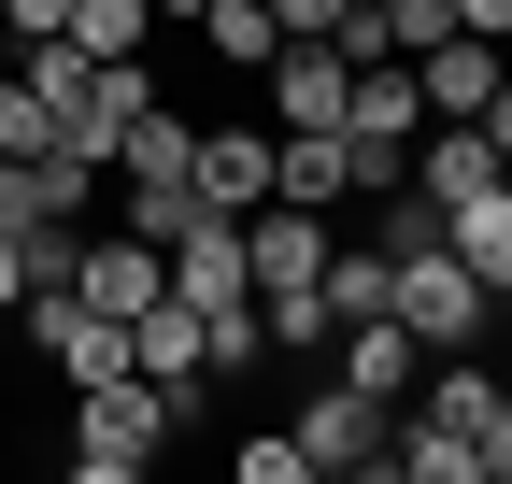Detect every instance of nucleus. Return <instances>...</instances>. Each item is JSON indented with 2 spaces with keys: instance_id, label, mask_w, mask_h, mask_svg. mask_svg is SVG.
Segmentation results:
<instances>
[{
  "instance_id": "nucleus-22",
  "label": "nucleus",
  "mask_w": 512,
  "mask_h": 484,
  "mask_svg": "<svg viewBox=\"0 0 512 484\" xmlns=\"http://www.w3.org/2000/svg\"><path fill=\"white\" fill-rule=\"evenodd\" d=\"M72 29V0H0V43H57Z\"/></svg>"
},
{
  "instance_id": "nucleus-7",
  "label": "nucleus",
  "mask_w": 512,
  "mask_h": 484,
  "mask_svg": "<svg viewBox=\"0 0 512 484\" xmlns=\"http://www.w3.org/2000/svg\"><path fill=\"white\" fill-rule=\"evenodd\" d=\"M413 186H427L441 214L484 200V186H498V129H484V114H427V129H413Z\"/></svg>"
},
{
  "instance_id": "nucleus-12",
  "label": "nucleus",
  "mask_w": 512,
  "mask_h": 484,
  "mask_svg": "<svg viewBox=\"0 0 512 484\" xmlns=\"http://www.w3.org/2000/svg\"><path fill=\"white\" fill-rule=\"evenodd\" d=\"M271 200V129H200V214H256Z\"/></svg>"
},
{
  "instance_id": "nucleus-5",
  "label": "nucleus",
  "mask_w": 512,
  "mask_h": 484,
  "mask_svg": "<svg viewBox=\"0 0 512 484\" xmlns=\"http://www.w3.org/2000/svg\"><path fill=\"white\" fill-rule=\"evenodd\" d=\"M384 428H399V413H384V399H356L342 371H328V385H313V399L285 413V442H299V470H384Z\"/></svg>"
},
{
  "instance_id": "nucleus-18",
  "label": "nucleus",
  "mask_w": 512,
  "mask_h": 484,
  "mask_svg": "<svg viewBox=\"0 0 512 484\" xmlns=\"http://www.w3.org/2000/svg\"><path fill=\"white\" fill-rule=\"evenodd\" d=\"M72 43L86 57H143L157 43V0H72Z\"/></svg>"
},
{
  "instance_id": "nucleus-25",
  "label": "nucleus",
  "mask_w": 512,
  "mask_h": 484,
  "mask_svg": "<svg viewBox=\"0 0 512 484\" xmlns=\"http://www.w3.org/2000/svg\"><path fill=\"white\" fill-rule=\"evenodd\" d=\"M15 299H29V257H15V228H0V314H15Z\"/></svg>"
},
{
  "instance_id": "nucleus-10",
  "label": "nucleus",
  "mask_w": 512,
  "mask_h": 484,
  "mask_svg": "<svg viewBox=\"0 0 512 484\" xmlns=\"http://www.w3.org/2000/svg\"><path fill=\"white\" fill-rule=\"evenodd\" d=\"M171 299H256V271H242V214H200V228H171Z\"/></svg>"
},
{
  "instance_id": "nucleus-14",
  "label": "nucleus",
  "mask_w": 512,
  "mask_h": 484,
  "mask_svg": "<svg viewBox=\"0 0 512 484\" xmlns=\"http://www.w3.org/2000/svg\"><path fill=\"white\" fill-rule=\"evenodd\" d=\"M328 328H356V314H399V257H384V242H328Z\"/></svg>"
},
{
  "instance_id": "nucleus-8",
  "label": "nucleus",
  "mask_w": 512,
  "mask_h": 484,
  "mask_svg": "<svg viewBox=\"0 0 512 484\" xmlns=\"http://www.w3.org/2000/svg\"><path fill=\"white\" fill-rule=\"evenodd\" d=\"M328 371H342L356 399H384V413H399V399H413V371H427V342H413L399 314H356V328H328Z\"/></svg>"
},
{
  "instance_id": "nucleus-1",
  "label": "nucleus",
  "mask_w": 512,
  "mask_h": 484,
  "mask_svg": "<svg viewBox=\"0 0 512 484\" xmlns=\"http://www.w3.org/2000/svg\"><path fill=\"white\" fill-rule=\"evenodd\" d=\"M157 442H171V413H157L143 371L128 385H72V484H143Z\"/></svg>"
},
{
  "instance_id": "nucleus-15",
  "label": "nucleus",
  "mask_w": 512,
  "mask_h": 484,
  "mask_svg": "<svg viewBox=\"0 0 512 484\" xmlns=\"http://www.w3.org/2000/svg\"><path fill=\"white\" fill-rule=\"evenodd\" d=\"M271 0H200V57H228V72H271Z\"/></svg>"
},
{
  "instance_id": "nucleus-20",
  "label": "nucleus",
  "mask_w": 512,
  "mask_h": 484,
  "mask_svg": "<svg viewBox=\"0 0 512 484\" xmlns=\"http://www.w3.org/2000/svg\"><path fill=\"white\" fill-rule=\"evenodd\" d=\"M242 484H313V470H299V442H285V428H256V442H242Z\"/></svg>"
},
{
  "instance_id": "nucleus-3",
  "label": "nucleus",
  "mask_w": 512,
  "mask_h": 484,
  "mask_svg": "<svg viewBox=\"0 0 512 484\" xmlns=\"http://www.w3.org/2000/svg\"><path fill=\"white\" fill-rule=\"evenodd\" d=\"M399 328H413L427 356H456V342H484V328H498V299L470 285L456 242H413V257H399Z\"/></svg>"
},
{
  "instance_id": "nucleus-13",
  "label": "nucleus",
  "mask_w": 512,
  "mask_h": 484,
  "mask_svg": "<svg viewBox=\"0 0 512 484\" xmlns=\"http://www.w3.org/2000/svg\"><path fill=\"white\" fill-rule=\"evenodd\" d=\"M441 242H456V257H470V285H484V299H512V186L456 200V214H441Z\"/></svg>"
},
{
  "instance_id": "nucleus-9",
  "label": "nucleus",
  "mask_w": 512,
  "mask_h": 484,
  "mask_svg": "<svg viewBox=\"0 0 512 484\" xmlns=\"http://www.w3.org/2000/svg\"><path fill=\"white\" fill-rule=\"evenodd\" d=\"M114 186H200V114H185V100H143L128 143H114Z\"/></svg>"
},
{
  "instance_id": "nucleus-17",
  "label": "nucleus",
  "mask_w": 512,
  "mask_h": 484,
  "mask_svg": "<svg viewBox=\"0 0 512 484\" xmlns=\"http://www.w3.org/2000/svg\"><path fill=\"white\" fill-rule=\"evenodd\" d=\"M484 413H498V371H470V342H456V356L427 371V428H456V442H470Z\"/></svg>"
},
{
  "instance_id": "nucleus-6",
  "label": "nucleus",
  "mask_w": 512,
  "mask_h": 484,
  "mask_svg": "<svg viewBox=\"0 0 512 484\" xmlns=\"http://www.w3.org/2000/svg\"><path fill=\"white\" fill-rule=\"evenodd\" d=\"M256 100H271V129H342V100H356V57H342V43H271Z\"/></svg>"
},
{
  "instance_id": "nucleus-26",
  "label": "nucleus",
  "mask_w": 512,
  "mask_h": 484,
  "mask_svg": "<svg viewBox=\"0 0 512 484\" xmlns=\"http://www.w3.org/2000/svg\"><path fill=\"white\" fill-rule=\"evenodd\" d=\"M157 29H200V0H157Z\"/></svg>"
},
{
  "instance_id": "nucleus-16",
  "label": "nucleus",
  "mask_w": 512,
  "mask_h": 484,
  "mask_svg": "<svg viewBox=\"0 0 512 484\" xmlns=\"http://www.w3.org/2000/svg\"><path fill=\"white\" fill-rule=\"evenodd\" d=\"M384 470H399V484H484L470 442H456V428H427V413H413V428H384Z\"/></svg>"
},
{
  "instance_id": "nucleus-24",
  "label": "nucleus",
  "mask_w": 512,
  "mask_h": 484,
  "mask_svg": "<svg viewBox=\"0 0 512 484\" xmlns=\"http://www.w3.org/2000/svg\"><path fill=\"white\" fill-rule=\"evenodd\" d=\"M456 29H484V43H512V0H456Z\"/></svg>"
},
{
  "instance_id": "nucleus-21",
  "label": "nucleus",
  "mask_w": 512,
  "mask_h": 484,
  "mask_svg": "<svg viewBox=\"0 0 512 484\" xmlns=\"http://www.w3.org/2000/svg\"><path fill=\"white\" fill-rule=\"evenodd\" d=\"M470 470H484V484H512V385H498V413L470 428Z\"/></svg>"
},
{
  "instance_id": "nucleus-19",
  "label": "nucleus",
  "mask_w": 512,
  "mask_h": 484,
  "mask_svg": "<svg viewBox=\"0 0 512 484\" xmlns=\"http://www.w3.org/2000/svg\"><path fill=\"white\" fill-rule=\"evenodd\" d=\"M57 143V114H43V86L29 72H0V157H43Z\"/></svg>"
},
{
  "instance_id": "nucleus-23",
  "label": "nucleus",
  "mask_w": 512,
  "mask_h": 484,
  "mask_svg": "<svg viewBox=\"0 0 512 484\" xmlns=\"http://www.w3.org/2000/svg\"><path fill=\"white\" fill-rule=\"evenodd\" d=\"M271 29H285V43H328V29H342V0H271Z\"/></svg>"
},
{
  "instance_id": "nucleus-11",
  "label": "nucleus",
  "mask_w": 512,
  "mask_h": 484,
  "mask_svg": "<svg viewBox=\"0 0 512 484\" xmlns=\"http://www.w3.org/2000/svg\"><path fill=\"white\" fill-rule=\"evenodd\" d=\"M498 72H512V57H498L484 29H441V43L413 57V86H427V114H484V100H498Z\"/></svg>"
},
{
  "instance_id": "nucleus-2",
  "label": "nucleus",
  "mask_w": 512,
  "mask_h": 484,
  "mask_svg": "<svg viewBox=\"0 0 512 484\" xmlns=\"http://www.w3.org/2000/svg\"><path fill=\"white\" fill-rule=\"evenodd\" d=\"M15 314H29V356L57 385H128V314H100L86 285H29Z\"/></svg>"
},
{
  "instance_id": "nucleus-4",
  "label": "nucleus",
  "mask_w": 512,
  "mask_h": 484,
  "mask_svg": "<svg viewBox=\"0 0 512 484\" xmlns=\"http://www.w3.org/2000/svg\"><path fill=\"white\" fill-rule=\"evenodd\" d=\"M328 214H299V200H256L242 214V271H256V299H313V285H328Z\"/></svg>"
}]
</instances>
